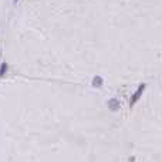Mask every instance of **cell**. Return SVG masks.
<instances>
[{"label": "cell", "instance_id": "1", "mask_svg": "<svg viewBox=\"0 0 162 162\" xmlns=\"http://www.w3.org/2000/svg\"><path fill=\"white\" fill-rule=\"evenodd\" d=\"M144 90H145V84H141L138 87V90L134 93V95H132V98H131V105H135V102L138 101L139 98H141V95H142V93H144Z\"/></svg>", "mask_w": 162, "mask_h": 162}, {"label": "cell", "instance_id": "2", "mask_svg": "<svg viewBox=\"0 0 162 162\" xmlns=\"http://www.w3.org/2000/svg\"><path fill=\"white\" fill-rule=\"evenodd\" d=\"M108 108H110L111 111H117V110L120 108V102H118V100H117V98L110 100V101H108Z\"/></svg>", "mask_w": 162, "mask_h": 162}, {"label": "cell", "instance_id": "3", "mask_svg": "<svg viewBox=\"0 0 162 162\" xmlns=\"http://www.w3.org/2000/svg\"><path fill=\"white\" fill-rule=\"evenodd\" d=\"M6 73H7V64H6V63H3V64L0 65V77H3Z\"/></svg>", "mask_w": 162, "mask_h": 162}, {"label": "cell", "instance_id": "5", "mask_svg": "<svg viewBox=\"0 0 162 162\" xmlns=\"http://www.w3.org/2000/svg\"><path fill=\"white\" fill-rule=\"evenodd\" d=\"M16 2H17V0H14V3H16Z\"/></svg>", "mask_w": 162, "mask_h": 162}, {"label": "cell", "instance_id": "4", "mask_svg": "<svg viewBox=\"0 0 162 162\" xmlns=\"http://www.w3.org/2000/svg\"><path fill=\"white\" fill-rule=\"evenodd\" d=\"M93 84L95 85V87H101V85H102V78H101V77H95V78H94V81H93Z\"/></svg>", "mask_w": 162, "mask_h": 162}]
</instances>
